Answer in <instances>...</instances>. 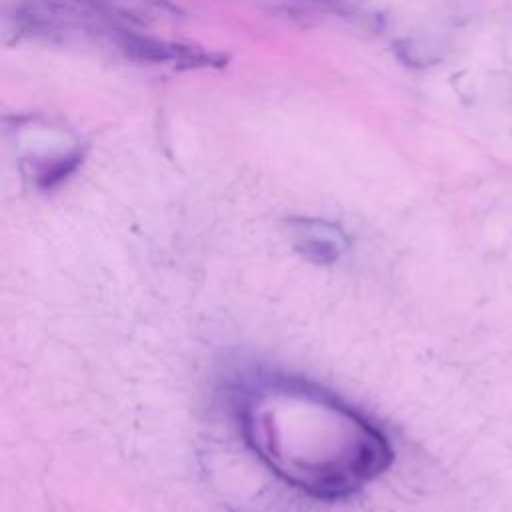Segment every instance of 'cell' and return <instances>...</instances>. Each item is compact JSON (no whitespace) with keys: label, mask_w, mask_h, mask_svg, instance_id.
Here are the masks:
<instances>
[{"label":"cell","mask_w":512,"mask_h":512,"mask_svg":"<svg viewBox=\"0 0 512 512\" xmlns=\"http://www.w3.org/2000/svg\"><path fill=\"white\" fill-rule=\"evenodd\" d=\"M248 444L288 484L342 498L392 462L386 436L338 398L290 378H268L242 392Z\"/></svg>","instance_id":"1"},{"label":"cell","mask_w":512,"mask_h":512,"mask_svg":"<svg viewBox=\"0 0 512 512\" xmlns=\"http://www.w3.org/2000/svg\"><path fill=\"white\" fill-rule=\"evenodd\" d=\"M16 20L26 32L92 30L108 32L112 38L126 28L124 16L100 0H28Z\"/></svg>","instance_id":"2"},{"label":"cell","mask_w":512,"mask_h":512,"mask_svg":"<svg viewBox=\"0 0 512 512\" xmlns=\"http://www.w3.org/2000/svg\"><path fill=\"white\" fill-rule=\"evenodd\" d=\"M112 40L118 46V50L134 62L168 64L178 68H206V66H222L226 62V56L222 54H216L192 44L152 38V36L134 32L128 26L114 32Z\"/></svg>","instance_id":"3"},{"label":"cell","mask_w":512,"mask_h":512,"mask_svg":"<svg viewBox=\"0 0 512 512\" xmlns=\"http://www.w3.org/2000/svg\"><path fill=\"white\" fill-rule=\"evenodd\" d=\"M294 248L316 264L336 262L348 246L346 234L332 222L320 218H292L288 222Z\"/></svg>","instance_id":"4"},{"label":"cell","mask_w":512,"mask_h":512,"mask_svg":"<svg viewBox=\"0 0 512 512\" xmlns=\"http://www.w3.org/2000/svg\"><path fill=\"white\" fill-rule=\"evenodd\" d=\"M82 150L74 148L66 154H58V156H48L44 160H40L34 168V182L38 188L42 190H50L54 186H58L62 180H66L82 162Z\"/></svg>","instance_id":"5"}]
</instances>
